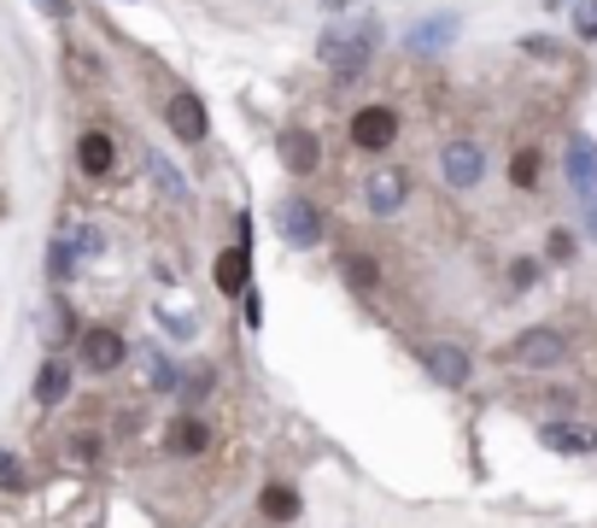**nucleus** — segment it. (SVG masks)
I'll return each mask as SVG.
<instances>
[{"instance_id":"nucleus-34","label":"nucleus","mask_w":597,"mask_h":528,"mask_svg":"<svg viewBox=\"0 0 597 528\" xmlns=\"http://www.w3.org/2000/svg\"><path fill=\"white\" fill-rule=\"evenodd\" d=\"M563 7H574V0H545V12H563Z\"/></svg>"},{"instance_id":"nucleus-14","label":"nucleus","mask_w":597,"mask_h":528,"mask_svg":"<svg viewBox=\"0 0 597 528\" xmlns=\"http://www.w3.org/2000/svg\"><path fill=\"white\" fill-rule=\"evenodd\" d=\"M164 118H171L176 141H205V130H212V118H205V100L199 94H171V106H164Z\"/></svg>"},{"instance_id":"nucleus-2","label":"nucleus","mask_w":597,"mask_h":528,"mask_svg":"<svg viewBox=\"0 0 597 528\" xmlns=\"http://www.w3.org/2000/svg\"><path fill=\"white\" fill-rule=\"evenodd\" d=\"M509 370H533V376H550V370H563V364L574 358V341L568 329H557V323H527V329L509 341V347L498 353Z\"/></svg>"},{"instance_id":"nucleus-17","label":"nucleus","mask_w":597,"mask_h":528,"mask_svg":"<svg viewBox=\"0 0 597 528\" xmlns=\"http://www.w3.org/2000/svg\"><path fill=\"white\" fill-rule=\"evenodd\" d=\"M41 335H48V353H65V347H76V312H71V299H53L48 312H41Z\"/></svg>"},{"instance_id":"nucleus-26","label":"nucleus","mask_w":597,"mask_h":528,"mask_svg":"<svg viewBox=\"0 0 597 528\" xmlns=\"http://www.w3.org/2000/svg\"><path fill=\"white\" fill-rule=\"evenodd\" d=\"M527 59H545V65H568V48L557 42V35H522L516 42Z\"/></svg>"},{"instance_id":"nucleus-9","label":"nucleus","mask_w":597,"mask_h":528,"mask_svg":"<svg viewBox=\"0 0 597 528\" xmlns=\"http://www.w3.org/2000/svg\"><path fill=\"white\" fill-rule=\"evenodd\" d=\"M563 176H568V189H574V200H586L597 194V141L586 135V130H568V148H563Z\"/></svg>"},{"instance_id":"nucleus-7","label":"nucleus","mask_w":597,"mask_h":528,"mask_svg":"<svg viewBox=\"0 0 597 528\" xmlns=\"http://www.w3.org/2000/svg\"><path fill=\"white\" fill-rule=\"evenodd\" d=\"M416 358L440 388H469V376H475V358H469V347H457V341H428V347H416Z\"/></svg>"},{"instance_id":"nucleus-35","label":"nucleus","mask_w":597,"mask_h":528,"mask_svg":"<svg viewBox=\"0 0 597 528\" xmlns=\"http://www.w3.org/2000/svg\"><path fill=\"white\" fill-rule=\"evenodd\" d=\"M94 528H100V522H94Z\"/></svg>"},{"instance_id":"nucleus-20","label":"nucleus","mask_w":597,"mask_h":528,"mask_svg":"<svg viewBox=\"0 0 597 528\" xmlns=\"http://www.w3.org/2000/svg\"><path fill=\"white\" fill-rule=\"evenodd\" d=\"M451 42H457V18H428V24H416V30H410L404 35V48L410 53H440V48H451Z\"/></svg>"},{"instance_id":"nucleus-1","label":"nucleus","mask_w":597,"mask_h":528,"mask_svg":"<svg viewBox=\"0 0 597 528\" xmlns=\"http://www.w3.org/2000/svg\"><path fill=\"white\" fill-rule=\"evenodd\" d=\"M375 48H381V18L375 12H358V18H334V24L322 30L317 59L334 77H363L369 59H375Z\"/></svg>"},{"instance_id":"nucleus-24","label":"nucleus","mask_w":597,"mask_h":528,"mask_svg":"<svg viewBox=\"0 0 597 528\" xmlns=\"http://www.w3.org/2000/svg\"><path fill=\"white\" fill-rule=\"evenodd\" d=\"M346 282H352L358 294H375L381 288V264L369 253H346Z\"/></svg>"},{"instance_id":"nucleus-31","label":"nucleus","mask_w":597,"mask_h":528,"mask_svg":"<svg viewBox=\"0 0 597 528\" xmlns=\"http://www.w3.org/2000/svg\"><path fill=\"white\" fill-rule=\"evenodd\" d=\"M0 487L24 494V464H18V453H7V446H0Z\"/></svg>"},{"instance_id":"nucleus-28","label":"nucleus","mask_w":597,"mask_h":528,"mask_svg":"<svg viewBox=\"0 0 597 528\" xmlns=\"http://www.w3.org/2000/svg\"><path fill=\"white\" fill-rule=\"evenodd\" d=\"M568 24H574V42H597V0H574Z\"/></svg>"},{"instance_id":"nucleus-8","label":"nucleus","mask_w":597,"mask_h":528,"mask_svg":"<svg viewBox=\"0 0 597 528\" xmlns=\"http://www.w3.org/2000/svg\"><path fill=\"white\" fill-rule=\"evenodd\" d=\"M440 176H445V189H481V176H486V148L481 141H445V153H440Z\"/></svg>"},{"instance_id":"nucleus-33","label":"nucleus","mask_w":597,"mask_h":528,"mask_svg":"<svg viewBox=\"0 0 597 528\" xmlns=\"http://www.w3.org/2000/svg\"><path fill=\"white\" fill-rule=\"evenodd\" d=\"M35 7H41V12H53V18H71V7H65V0H35Z\"/></svg>"},{"instance_id":"nucleus-25","label":"nucleus","mask_w":597,"mask_h":528,"mask_svg":"<svg viewBox=\"0 0 597 528\" xmlns=\"http://www.w3.org/2000/svg\"><path fill=\"white\" fill-rule=\"evenodd\" d=\"M76 264H82V258H76V247H71L65 235H59L53 247H48V282H71V276H76Z\"/></svg>"},{"instance_id":"nucleus-15","label":"nucleus","mask_w":597,"mask_h":528,"mask_svg":"<svg viewBox=\"0 0 597 528\" xmlns=\"http://www.w3.org/2000/svg\"><path fill=\"white\" fill-rule=\"evenodd\" d=\"M317 159H322L317 130H281V165L294 171V176H311V171H317Z\"/></svg>"},{"instance_id":"nucleus-22","label":"nucleus","mask_w":597,"mask_h":528,"mask_svg":"<svg viewBox=\"0 0 597 528\" xmlns=\"http://www.w3.org/2000/svg\"><path fill=\"white\" fill-rule=\"evenodd\" d=\"M141 159H147V176H153L158 189H164V200H176V206H188V176H182V171L171 165V159L158 153V148H147Z\"/></svg>"},{"instance_id":"nucleus-18","label":"nucleus","mask_w":597,"mask_h":528,"mask_svg":"<svg viewBox=\"0 0 597 528\" xmlns=\"http://www.w3.org/2000/svg\"><path fill=\"white\" fill-rule=\"evenodd\" d=\"M141 376H147V394H176V382H182V370L164 358L158 341H141Z\"/></svg>"},{"instance_id":"nucleus-11","label":"nucleus","mask_w":597,"mask_h":528,"mask_svg":"<svg viewBox=\"0 0 597 528\" xmlns=\"http://www.w3.org/2000/svg\"><path fill=\"white\" fill-rule=\"evenodd\" d=\"M212 423H205L199 412H182V417H171V429H164V453L171 458H205L212 453Z\"/></svg>"},{"instance_id":"nucleus-23","label":"nucleus","mask_w":597,"mask_h":528,"mask_svg":"<svg viewBox=\"0 0 597 528\" xmlns=\"http://www.w3.org/2000/svg\"><path fill=\"white\" fill-rule=\"evenodd\" d=\"M539 176H545V153H539V148H522L516 159H509V182H516L522 194L539 189Z\"/></svg>"},{"instance_id":"nucleus-30","label":"nucleus","mask_w":597,"mask_h":528,"mask_svg":"<svg viewBox=\"0 0 597 528\" xmlns=\"http://www.w3.org/2000/svg\"><path fill=\"white\" fill-rule=\"evenodd\" d=\"M65 241L76 247V258H94V253H106V235H100L94 223H76V230H65Z\"/></svg>"},{"instance_id":"nucleus-3","label":"nucleus","mask_w":597,"mask_h":528,"mask_svg":"<svg viewBox=\"0 0 597 528\" xmlns=\"http://www.w3.org/2000/svg\"><path fill=\"white\" fill-rule=\"evenodd\" d=\"M276 230L287 247H299V253H311L328 241V223H322V206L317 200H305V194H287L281 206H276Z\"/></svg>"},{"instance_id":"nucleus-21","label":"nucleus","mask_w":597,"mask_h":528,"mask_svg":"<svg viewBox=\"0 0 597 528\" xmlns=\"http://www.w3.org/2000/svg\"><path fill=\"white\" fill-rule=\"evenodd\" d=\"M212 394H217V364H188V370H182V382H176V399L188 405V412H199Z\"/></svg>"},{"instance_id":"nucleus-27","label":"nucleus","mask_w":597,"mask_h":528,"mask_svg":"<svg viewBox=\"0 0 597 528\" xmlns=\"http://www.w3.org/2000/svg\"><path fill=\"white\" fill-rule=\"evenodd\" d=\"M545 258H550V264H574V258H580V235L557 223V230L545 235Z\"/></svg>"},{"instance_id":"nucleus-32","label":"nucleus","mask_w":597,"mask_h":528,"mask_svg":"<svg viewBox=\"0 0 597 528\" xmlns=\"http://www.w3.org/2000/svg\"><path fill=\"white\" fill-rule=\"evenodd\" d=\"M533 282H539V264H533V258H516V264H509V288H516V294H527Z\"/></svg>"},{"instance_id":"nucleus-16","label":"nucleus","mask_w":597,"mask_h":528,"mask_svg":"<svg viewBox=\"0 0 597 528\" xmlns=\"http://www.w3.org/2000/svg\"><path fill=\"white\" fill-rule=\"evenodd\" d=\"M299 511H305V499H299L294 481H264V494H258V517L264 522H294Z\"/></svg>"},{"instance_id":"nucleus-4","label":"nucleus","mask_w":597,"mask_h":528,"mask_svg":"<svg viewBox=\"0 0 597 528\" xmlns=\"http://www.w3.org/2000/svg\"><path fill=\"white\" fill-rule=\"evenodd\" d=\"M533 435L550 458H597V423L586 417H539Z\"/></svg>"},{"instance_id":"nucleus-12","label":"nucleus","mask_w":597,"mask_h":528,"mask_svg":"<svg viewBox=\"0 0 597 528\" xmlns=\"http://www.w3.org/2000/svg\"><path fill=\"white\" fill-rule=\"evenodd\" d=\"M71 358L65 353H48V358H41V370H35V405H41V412H53V405H65L71 399Z\"/></svg>"},{"instance_id":"nucleus-10","label":"nucleus","mask_w":597,"mask_h":528,"mask_svg":"<svg viewBox=\"0 0 597 528\" xmlns=\"http://www.w3.org/2000/svg\"><path fill=\"white\" fill-rule=\"evenodd\" d=\"M399 141V112L393 106H358L352 112V148L358 153H387Z\"/></svg>"},{"instance_id":"nucleus-5","label":"nucleus","mask_w":597,"mask_h":528,"mask_svg":"<svg viewBox=\"0 0 597 528\" xmlns=\"http://www.w3.org/2000/svg\"><path fill=\"white\" fill-rule=\"evenodd\" d=\"M123 358H130V341H123L112 323H94V329L76 335V364H82L89 376H112Z\"/></svg>"},{"instance_id":"nucleus-19","label":"nucleus","mask_w":597,"mask_h":528,"mask_svg":"<svg viewBox=\"0 0 597 528\" xmlns=\"http://www.w3.org/2000/svg\"><path fill=\"white\" fill-rule=\"evenodd\" d=\"M76 165L89 171V176H106L112 165H117V141L106 135V130H89L76 141Z\"/></svg>"},{"instance_id":"nucleus-13","label":"nucleus","mask_w":597,"mask_h":528,"mask_svg":"<svg viewBox=\"0 0 597 528\" xmlns=\"http://www.w3.org/2000/svg\"><path fill=\"white\" fill-rule=\"evenodd\" d=\"M217 294L223 299H235V294H246L253 288V241H240V247H229V253H217Z\"/></svg>"},{"instance_id":"nucleus-29","label":"nucleus","mask_w":597,"mask_h":528,"mask_svg":"<svg viewBox=\"0 0 597 528\" xmlns=\"http://www.w3.org/2000/svg\"><path fill=\"white\" fill-rule=\"evenodd\" d=\"M100 453H106V435H100V429H76L71 435V458L76 464H100Z\"/></svg>"},{"instance_id":"nucleus-6","label":"nucleus","mask_w":597,"mask_h":528,"mask_svg":"<svg viewBox=\"0 0 597 528\" xmlns=\"http://www.w3.org/2000/svg\"><path fill=\"white\" fill-rule=\"evenodd\" d=\"M404 200H410V171L375 165L363 176V212L369 217H393V212H404Z\"/></svg>"}]
</instances>
